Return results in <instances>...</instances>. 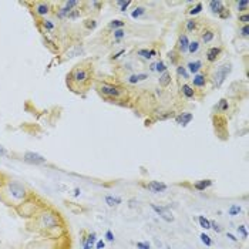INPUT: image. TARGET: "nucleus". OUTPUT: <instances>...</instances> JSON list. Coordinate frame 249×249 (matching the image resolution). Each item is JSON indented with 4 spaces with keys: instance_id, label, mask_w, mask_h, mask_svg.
Here are the masks:
<instances>
[{
    "instance_id": "obj_1",
    "label": "nucleus",
    "mask_w": 249,
    "mask_h": 249,
    "mask_svg": "<svg viewBox=\"0 0 249 249\" xmlns=\"http://www.w3.org/2000/svg\"><path fill=\"white\" fill-rule=\"evenodd\" d=\"M26 231L40 238H60L70 233L66 218L50 204L44 205L33 218L26 221Z\"/></svg>"
},
{
    "instance_id": "obj_2",
    "label": "nucleus",
    "mask_w": 249,
    "mask_h": 249,
    "mask_svg": "<svg viewBox=\"0 0 249 249\" xmlns=\"http://www.w3.org/2000/svg\"><path fill=\"white\" fill-rule=\"evenodd\" d=\"M36 192H33L24 182L6 177L3 185L0 187V201L7 208L16 211L27 199H30Z\"/></svg>"
},
{
    "instance_id": "obj_3",
    "label": "nucleus",
    "mask_w": 249,
    "mask_h": 249,
    "mask_svg": "<svg viewBox=\"0 0 249 249\" xmlns=\"http://www.w3.org/2000/svg\"><path fill=\"white\" fill-rule=\"evenodd\" d=\"M67 87L77 94H83L89 91L91 84L94 83V66L93 61L84 60L76 64L67 74Z\"/></svg>"
},
{
    "instance_id": "obj_4",
    "label": "nucleus",
    "mask_w": 249,
    "mask_h": 249,
    "mask_svg": "<svg viewBox=\"0 0 249 249\" xmlns=\"http://www.w3.org/2000/svg\"><path fill=\"white\" fill-rule=\"evenodd\" d=\"M71 236L66 233L60 238H38L33 239L23 249H71Z\"/></svg>"
},
{
    "instance_id": "obj_5",
    "label": "nucleus",
    "mask_w": 249,
    "mask_h": 249,
    "mask_svg": "<svg viewBox=\"0 0 249 249\" xmlns=\"http://www.w3.org/2000/svg\"><path fill=\"white\" fill-rule=\"evenodd\" d=\"M44 205H47V202H46L40 195L35 194L30 199H27V201H26L20 208H18L15 212L19 215L20 218H24V219L27 221V219L33 218Z\"/></svg>"
},
{
    "instance_id": "obj_6",
    "label": "nucleus",
    "mask_w": 249,
    "mask_h": 249,
    "mask_svg": "<svg viewBox=\"0 0 249 249\" xmlns=\"http://www.w3.org/2000/svg\"><path fill=\"white\" fill-rule=\"evenodd\" d=\"M97 90L104 98H110V100H115V101H121L120 98L125 96V89L115 86V84H110V83H98L97 84Z\"/></svg>"
},
{
    "instance_id": "obj_7",
    "label": "nucleus",
    "mask_w": 249,
    "mask_h": 249,
    "mask_svg": "<svg viewBox=\"0 0 249 249\" xmlns=\"http://www.w3.org/2000/svg\"><path fill=\"white\" fill-rule=\"evenodd\" d=\"M231 71H232V64L231 63H224L222 66H219L213 73L210 74V81L212 83V86L219 89L224 84V81L228 78Z\"/></svg>"
},
{
    "instance_id": "obj_8",
    "label": "nucleus",
    "mask_w": 249,
    "mask_h": 249,
    "mask_svg": "<svg viewBox=\"0 0 249 249\" xmlns=\"http://www.w3.org/2000/svg\"><path fill=\"white\" fill-rule=\"evenodd\" d=\"M29 4L32 6V12L37 19H46V16L53 13V3L50 1H33Z\"/></svg>"
},
{
    "instance_id": "obj_9",
    "label": "nucleus",
    "mask_w": 249,
    "mask_h": 249,
    "mask_svg": "<svg viewBox=\"0 0 249 249\" xmlns=\"http://www.w3.org/2000/svg\"><path fill=\"white\" fill-rule=\"evenodd\" d=\"M208 81H210V73H207V71H199L198 74H195L194 78H192V89H196V91L198 90H204L205 87H207V84H208Z\"/></svg>"
},
{
    "instance_id": "obj_10",
    "label": "nucleus",
    "mask_w": 249,
    "mask_h": 249,
    "mask_svg": "<svg viewBox=\"0 0 249 249\" xmlns=\"http://www.w3.org/2000/svg\"><path fill=\"white\" fill-rule=\"evenodd\" d=\"M216 36V30L213 27H210V26H205L199 30V43L201 44H210L213 41V38Z\"/></svg>"
},
{
    "instance_id": "obj_11",
    "label": "nucleus",
    "mask_w": 249,
    "mask_h": 249,
    "mask_svg": "<svg viewBox=\"0 0 249 249\" xmlns=\"http://www.w3.org/2000/svg\"><path fill=\"white\" fill-rule=\"evenodd\" d=\"M222 52H224V49L221 47V46H212L210 47L207 52H205V60L212 64V63H215L218 58L222 56Z\"/></svg>"
},
{
    "instance_id": "obj_12",
    "label": "nucleus",
    "mask_w": 249,
    "mask_h": 249,
    "mask_svg": "<svg viewBox=\"0 0 249 249\" xmlns=\"http://www.w3.org/2000/svg\"><path fill=\"white\" fill-rule=\"evenodd\" d=\"M23 161L27 164H33V165H43L47 162L44 157H41L36 153H24L23 154Z\"/></svg>"
},
{
    "instance_id": "obj_13",
    "label": "nucleus",
    "mask_w": 249,
    "mask_h": 249,
    "mask_svg": "<svg viewBox=\"0 0 249 249\" xmlns=\"http://www.w3.org/2000/svg\"><path fill=\"white\" fill-rule=\"evenodd\" d=\"M188 46H190V40H188V36L184 33V35H179L178 36V40H177V46H175V50L184 56L185 53H188Z\"/></svg>"
},
{
    "instance_id": "obj_14",
    "label": "nucleus",
    "mask_w": 249,
    "mask_h": 249,
    "mask_svg": "<svg viewBox=\"0 0 249 249\" xmlns=\"http://www.w3.org/2000/svg\"><path fill=\"white\" fill-rule=\"evenodd\" d=\"M151 208H153L154 211L160 215V218L164 219L165 222H173L174 221L173 212L170 211V208H167V207H158V205H155V204H151Z\"/></svg>"
},
{
    "instance_id": "obj_15",
    "label": "nucleus",
    "mask_w": 249,
    "mask_h": 249,
    "mask_svg": "<svg viewBox=\"0 0 249 249\" xmlns=\"http://www.w3.org/2000/svg\"><path fill=\"white\" fill-rule=\"evenodd\" d=\"M185 69H187V71L190 73V74H198L199 71H202V69H204V63L201 61V60H194V61H188L187 63V66H185Z\"/></svg>"
},
{
    "instance_id": "obj_16",
    "label": "nucleus",
    "mask_w": 249,
    "mask_h": 249,
    "mask_svg": "<svg viewBox=\"0 0 249 249\" xmlns=\"http://www.w3.org/2000/svg\"><path fill=\"white\" fill-rule=\"evenodd\" d=\"M148 191L154 192V194H158V192H165L167 191V184H164V182H160V181H151V182H148V184H145L144 185Z\"/></svg>"
},
{
    "instance_id": "obj_17",
    "label": "nucleus",
    "mask_w": 249,
    "mask_h": 249,
    "mask_svg": "<svg viewBox=\"0 0 249 249\" xmlns=\"http://www.w3.org/2000/svg\"><path fill=\"white\" fill-rule=\"evenodd\" d=\"M202 20H198V19H188L187 21H185V30L188 32V33H191V35H194V33H196V32H199L202 27L199 26V23H201Z\"/></svg>"
},
{
    "instance_id": "obj_18",
    "label": "nucleus",
    "mask_w": 249,
    "mask_h": 249,
    "mask_svg": "<svg viewBox=\"0 0 249 249\" xmlns=\"http://www.w3.org/2000/svg\"><path fill=\"white\" fill-rule=\"evenodd\" d=\"M231 110V101L228 98H222L219 100V103L215 106V113L216 114H225Z\"/></svg>"
},
{
    "instance_id": "obj_19",
    "label": "nucleus",
    "mask_w": 249,
    "mask_h": 249,
    "mask_svg": "<svg viewBox=\"0 0 249 249\" xmlns=\"http://www.w3.org/2000/svg\"><path fill=\"white\" fill-rule=\"evenodd\" d=\"M97 242V233L96 232H89L87 238L83 244V249H94V245Z\"/></svg>"
},
{
    "instance_id": "obj_20",
    "label": "nucleus",
    "mask_w": 249,
    "mask_h": 249,
    "mask_svg": "<svg viewBox=\"0 0 249 249\" xmlns=\"http://www.w3.org/2000/svg\"><path fill=\"white\" fill-rule=\"evenodd\" d=\"M192 118H194L192 113H181V114L175 117V121H177V123H178L179 125L185 127V125H188V124L191 123Z\"/></svg>"
},
{
    "instance_id": "obj_21",
    "label": "nucleus",
    "mask_w": 249,
    "mask_h": 249,
    "mask_svg": "<svg viewBox=\"0 0 249 249\" xmlns=\"http://www.w3.org/2000/svg\"><path fill=\"white\" fill-rule=\"evenodd\" d=\"M181 93L187 100H194L196 97V90H194L190 84H182L181 86Z\"/></svg>"
},
{
    "instance_id": "obj_22",
    "label": "nucleus",
    "mask_w": 249,
    "mask_h": 249,
    "mask_svg": "<svg viewBox=\"0 0 249 249\" xmlns=\"http://www.w3.org/2000/svg\"><path fill=\"white\" fill-rule=\"evenodd\" d=\"M137 56L141 58H144V60H151L153 57L157 56V50H148V49H140V50H137Z\"/></svg>"
},
{
    "instance_id": "obj_23",
    "label": "nucleus",
    "mask_w": 249,
    "mask_h": 249,
    "mask_svg": "<svg viewBox=\"0 0 249 249\" xmlns=\"http://www.w3.org/2000/svg\"><path fill=\"white\" fill-rule=\"evenodd\" d=\"M224 7H225V4L221 0H212V1H210V10L213 15H219L224 10Z\"/></svg>"
},
{
    "instance_id": "obj_24",
    "label": "nucleus",
    "mask_w": 249,
    "mask_h": 249,
    "mask_svg": "<svg viewBox=\"0 0 249 249\" xmlns=\"http://www.w3.org/2000/svg\"><path fill=\"white\" fill-rule=\"evenodd\" d=\"M210 187H212V179H201V181H196L194 184V188L196 191H205L208 190Z\"/></svg>"
},
{
    "instance_id": "obj_25",
    "label": "nucleus",
    "mask_w": 249,
    "mask_h": 249,
    "mask_svg": "<svg viewBox=\"0 0 249 249\" xmlns=\"http://www.w3.org/2000/svg\"><path fill=\"white\" fill-rule=\"evenodd\" d=\"M171 80H173V77H171V73L170 71H165V73H162L161 76H160V80H158V83H160V86L162 87V89H167L170 84H171Z\"/></svg>"
},
{
    "instance_id": "obj_26",
    "label": "nucleus",
    "mask_w": 249,
    "mask_h": 249,
    "mask_svg": "<svg viewBox=\"0 0 249 249\" xmlns=\"http://www.w3.org/2000/svg\"><path fill=\"white\" fill-rule=\"evenodd\" d=\"M147 78H148V74H147V73H141V74H131V76H128L127 81H128L130 84H137V83L144 81V80H147Z\"/></svg>"
},
{
    "instance_id": "obj_27",
    "label": "nucleus",
    "mask_w": 249,
    "mask_h": 249,
    "mask_svg": "<svg viewBox=\"0 0 249 249\" xmlns=\"http://www.w3.org/2000/svg\"><path fill=\"white\" fill-rule=\"evenodd\" d=\"M201 43H199V40L196 38V40H194V41H190V46H188V53L190 54H196V53H199V50H201Z\"/></svg>"
},
{
    "instance_id": "obj_28",
    "label": "nucleus",
    "mask_w": 249,
    "mask_h": 249,
    "mask_svg": "<svg viewBox=\"0 0 249 249\" xmlns=\"http://www.w3.org/2000/svg\"><path fill=\"white\" fill-rule=\"evenodd\" d=\"M106 202H107V205L108 207H118L121 202H123V199L120 198V196H113V195H107L106 196Z\"/></svg>"
},
{
    "instance_id": "obj_29",
    "label": "nucleus",
    "mask_w": 249,
    "mask_h": 249,
    "mask_svg": "<svg viewBox=\"0 0 249 249\" xmlns=\"http://www.w3.org/2000/svg\"><path fill=\"white\" fill-rule=\"evenodd\" d=\"M168 58L171 60V63H173L174 66H178V63H179V60L182 58V56H181V54L174 49L173 52H170V53H168Z\"/></svg>"
},
{
    "instance_id": "obj_30",
    "label": "nucleus",
    "mask_w": 249,
    "mask_h": 249,
    "mask_svg": "<svg viewBox=\"0 0 249 249\" xmlns=\"http://www.w3.org/2000/svg\"><path fill=\"white\" fill-rule=\"evenodd\" d=\"M198 222H199V227H201V228H204V230H211V221H210L208 218L199 215V216H198Z\"/></svg>"
},
{
    "instance_id": "obj_31",
    "label": "nucleus",
    "mask_w": 249,
    "mask_h": 249,
    "mask_svg": "<svg viewBox=\"0 0 249 249\" xmlns=\"http://www.w3.org/2000/svg\"><path fill=\"white\" fill-rule=\"evenodd\" d=\"M202 9H204L202 3H201V1H198L195 6H192L191 9L188 10V15H190V16H196V15H199V13L202 12Z\"/></svg>"
},
{
    "instance_id": "obj_32",
    "label": "nucleus",
    "mask_w": 249,
    "mask_h": 249,
    "mask_svg": "<svg viewBox=\"0 0 249 249\" xmlns=\"http://www.w3.org/2000/svg\"><path fill=\"white\" fill-rule=\"evenodd\" d=\"M177 74L179 77H182L184 80H188L190 78V73L187 71L185 66H182V64H178L177 66Z\"/></svg>"
},
{
    "instance_id": "obj_33",
    "label": "nucleus",
    "mask_w": 249,
    "mask_h": 249,
    "mask_svg": "<svg viewBox=\"0 0 249 249\" xmlns=\"http://www.w3.org/2000/svg\"><path fill=\"white\" fill-rule=\"evenodd\" d=\"M145 12H147V9H145L144 6H138V7H135L134 10H133L131 18H133V19H138V18H141L142 15H145Z\"/></svg>"
},
{
    "instance_id": "obj_34",
    "label": "nucleus",
    "mask_w": 249,
    "mask_h": 249,
    "mask_svg": "<svg viewBox=\"0 0 249 249\" xmlns=\"http://www.w3.org/2000/svg\"><path fill=\"white\" fill-rule=\"evenodd\" d=\"M248 6H249L248 0H239V1H236V10H238L239 13L247 12V10H248Z\"/></svg>"
},
{
    "instance_id": "obj_35",
    "label": "nucleus",
    "mask_w": 249,
    "mask_h": 249,
    "mask_svg": "<svg viewBox=\"0 0 249 249\" xmlns=\"http://www.w3.org/2000/svg\"><path fill=\"white\" fill-rule=\"evenodd\" d=\"M155 71H158V73H165V71H168V67H167V64L162 61V60H160V61H157L155 63Z\"/></svg>"
},
{
    "instance_id": "obj_36",
    "label": "nucleus",
    "mask_w": 249,
    "mask_h": 249,
    "mask_svg": "<svg viewBox=\"0 0 249 249\" xmlns=\"http://www.w3.org/2000/svg\"><path fill=\"white\" fill-rule=\"evenodd\" d=\"M124 26H125V21H124V20H113V21L108 24V29L118 30V29H123Z\"/></svg>"
},
{
    "instance_id": "obj_37",
    "label": "nucleus",
    "mask_w": 249,
    "mask_h": 249,
    "mask_svg": "<svg viewBox=\"0 0 249 249\" xmlns=\"http://www.w3.org/2000/svg\"><path fill=\"white\" fill-rule=\"evenodd\" d=\"M199 238H201V241H202V244L205 245V247H212V239H211V236L210 235H207V233H201L199 235Z\"/></svg>"
},
{
    "instance_id": "obj_38",
    "label": "nucleus",
    "mask_w": 249,
    "mask_h": 249,
    "mask_svg": "<svg viewBox=\"0 0 249 249\" xmlns=\"http://www.w3.org/2000/svg\"><path fill=\"white\" fill-rule=\"evenodd\" d=\"M84 27L89 29V30H94L97 27V21L94 19H87L84 20Z\"/></svg>"
},
{
    "instance_id": "obj_39",
    "label": "nucleus",
    "mask_w": 249,
    "mask_h": 249,
    "mask_svg": "<svg viewBox=\"0 0 249 249\" xmlns=\"http://www.w3.org/2000/svg\"><path fill=\"white\" fill-rule=\"evenodd\" d=\"M80 16H81V10H80V9H74L73 12H70V13H69L67 19H69V20H76V19H78Z\"/></svg>"
},
{
    "instance_id": "obj_40",
    "label": "nucleus",
    "mask_w": 249,
    "mask_h": 249,
    "mask_svg": "<svg viewBox=\"0 0 249 249\" xmlns=\"http://www.w3.org/2000/svg\"><path fill=\"white\" fill-rule=\"evenodd\" d=\"M115 4L120 6V10H121V12H125V10L128 9V6L131 4V1H130V0H128V1H124V0H123V1H115Z\"/></svg>"
},
{
    "instance_id": "obj_41",
    "label": "nucleus",
    "mask_w": 249,
    "mask_h": 249,
    "mask_svg": "<svg viewBox=\"0 0 249 249\" xmlns=\"http://www.w3.org/2000/svg\"><path fill=\"white\" fill-rule=\"evenodd\" d=\"M114 40L115 41H120L123 37H125V32L123 29H118V30H114Z\"/></svg>"
},
{
    "instance_id": "obj_42",
    "label": "nucleus",
    "mask_w": 249,
    "mask_h": 249,
    "mask_svg": "<svg viewBox=\"0 0 249 249\" xmlns=\"http://www.w3.org/2000/svg\"><path fill=\"white\" fill-rule=\"evenodd\" d=\"M239 33H241V36H242L244 38H248L249 37V24L242 26V27H241V30H239Z\"/></svg>"
},
{
    "instance_id": "obj_43",
    "label": "nucleus",
    "mask_w": 249,
    "mask_h": 249,
    "mask_svg": "<svg viewBox=\"0 0 249 249\" xmlns=\"http://www.w3.org/2000/svg\"><path fill=\"white\" fill-rule=\"evenodd\" d=\"M218 18L219 19H230L231 18V12L230 9H227V7H224V10L218 15Z\"/></svg>"
},
{
    "instance_id": "obj_44",
    "label": "nucleus",
    "mask_w": 249,
    "mask_h": 249,
    "mask_svg": "<svg viewBox=\"0 0 249 249\" xmlns=\"http://www.w3.org/2000/svg\"><path fill=\"white\" fill-rule=\"evenodd\" d=\"M241 211H242V210H241V207H238V205H232L228 212H230L231 216H235V215H239V212Z\"/></svg>"
},
{
    "instance_id": "obj_45",
    "label": "nucleus",
    "mask_w": 249,
    "mask_h": 249,
    "mask_svg": "<svg viewBox=\"0 0 249 249\" xmlns=\"http://www.w3.org/2000/svg\"><path fill=\"white\" fill-rule=\"evenodd\" d=\"M238 233H241L244 239L248 238V231L245 228V225H239V227H238Z\"/></svg>"
},
{
    "instance_id": "obj_46",
    "label": "nucleus",
    "mask_w": 249,
    "mask_h": 249,
    "mask_svg": "<svg viewBox=\"0 0 249 249\" xmlns=\"http://www.w3.org/2000/svg\"><path fill=\"white\" fill-rule=\"evenodd\" d=\"M211 228H212V230H213V231H215L216 233H221V232L224 231V228H222V227H221L219 224H216L215 221H211Z\"/></svg>"
},
{
    "instance_id": "obj_47",
    "label": "nucleus",
    "mask_w": 249,
    "mask_h": 249,
    "mask_svg": "<svg viewBox=\"0 0 249 249\" xmlns=\"http://www.w3.org/2000/svg\"><path fill=\"white\" fill-rule=\"evenodd\" d=\"M238 20H239L241 23H244V26H245V24H248L249 23V15L248 13H245V15H239Z\"/></svg>"
},
{
    "instance_id": "obj_48",
    "label": "nucleus",
    "mask_w": 249,
    "mask_h": 249,
    "mask_svg": "<svg viewBox=\"0 0 249 249\" xmlns=\"http://www.w3.org/2000/svg\"><path fill=\"white\" fill-rule=\"evenodd\" d=\"M137 248L138 249H151L150 242H137Z\"/></svg>"
},
{
    "instance_id": "obj_49",
    "label": "nucleus",
    "mask_w": 249,
    "mask_h": 249,
    "mask_svg": "<svg viewBox=\"0 0 249 249\" xmlns=\"http://www.w3.org/2000/svg\"><path fill=\"white\" fill-rule=\"evenodd\" d=\"M174 111H167L165 114H162V115H160L157 120H167V118H171V117H174Z\"/></svg>"
},
{
    "instance_id": "obj_50",
    "label": "nucleus",
    "mask_w": 249,
    "mask_h": 249,
    "mask_svg": "<svg viewBox=\"0 0 249 249\" xmlns=\"http://www.w3.org/2000/svg\"><path fill=\"white\" fill-rule=\"evenodd\" d=\"M104 248H106V242H104L103 239L97 241L96 245H94V249H104Z\"/></svg>"
},
{
    "instance_id": "obj_51",
    "label": "nucleus",
    "mask_w": 249,
    "mask_h": 249,
    "mask_svg": "<svg viewBox=\"0 0 249 249\" xmlns=\"http://www.w3.org/2000/svg\"><path fill=\"white\" fill-rule=\"evenodd\" d=\"M106 239H107L108 242H113V241H114V233H113L111 231H107V232H106Z\"/></svg>"
},
{
    "instance_id": "obj_52",
    "label": "nucleus",
    "mask_w": 249,
    "mask_h": 249,
    "mask_svg": "<svg viewBox=\"0 0 249 249\" xmlns=\"http://www.w3.org/2000/svg\"><path fill=\"white\" fill-rule=\"evenodd\" d=\"M124 53H125V49L120 50L118 53H115V54H113V56H111V60H117V58H120L121 56H123V54H124Z\"/></svg>"
},
{
    "instance_id": "obj_53",
    "label": "nucleus",
    "mask_w": 249,
    "mask_h": 249,
    "mask_svg": "<svg viewBox=\"0 0 249 249\" xmlns=\"http://www.w3.org/2000/svg\"><path fill=\"white\" fill-rule=\"evenodd\" d=\"M9 153H7V150L3 147V145H0V157H7Z\"/></svg>"
},
{
    "instance_id": "obj_54",
    "label": "nucleus",
    "mask_w": 249,
    "mask_h": 249,
    "mask_svg": "<svg viewBox=\"0 0 249 249\" xmlns=\"http://www.w3.org/2000/svg\"><path fill=\"white\" fill-rule=\"evenodd\" d=\"M6 177H7V175H4L3 173H0V187L3 185V182H4V179H6Z\"/></svg>"
},
{
    "instance_id": "obj_55",
    "label": "nucleus",
    "mask_w": 249,
    "mask_h": 249,
    "mask_svg": "<svg viewBox=\"0 0 249 249\" xmlns=\"http://www.w3.org/2000/svg\"><path fill=\"white\" fill-rule=\"evenodd\" d=\"M227 236L230 238V239H231V241H232V242H238V239H236V238H235V236H233L232 233H230V232L227 233Z\"/></svg>"
}]
</instances>
